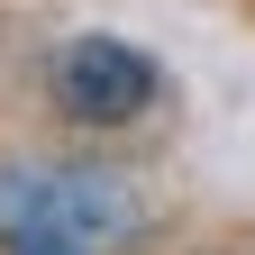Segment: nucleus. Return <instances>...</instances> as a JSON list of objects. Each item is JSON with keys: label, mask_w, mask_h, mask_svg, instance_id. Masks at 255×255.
<instances>
[{"label": "nucleus", "mask_w": 255, "mask_h": 255, "mask_svg": "<svg viewBox=\"0 0 255 255\" xmlns=\"http://www.w3.org/2000/svg\"><path fill=\"white\" fill-rule=\"evenodd\" d=\"M0 228H9V237L91 246V237L137 228V201H128L110 173H18V182H0Z\"/></svg>", "instance_id": "f257e3e1"}, {"label": "nucleus", "mask_w": 255, "mask_h": 255, "mask_svg": "<svg viewBox=\"0 0 255 255\" xmlns=\"http://www.w3.org/2000/svg\"><path fill=\"white\" fill-rule=\"evenodd\" d=\"M155 64L137 46H119V37H73L55 55V110L73 119V128H128V119H146L155 110Z\"/></svg>", "instance_id": "f03ea898"}, {"label": "nucleus", "mask_w": 255, "mask_h": 255, "mask_svg": "<svg viewBox=\"0 0 255 255\" xmlns=\"http://www.w3.org/2000/svg\"><path fill=\"white\" fill-rule=\"evenodd\" d=\"M9 255H82V246H64V237H18Z\"/></svg>", "instance_id": "7ed1b4c3"}]
</instances>
